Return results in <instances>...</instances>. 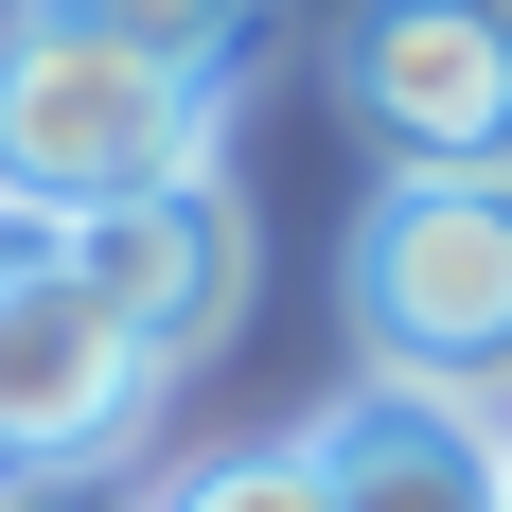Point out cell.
<instances>
[{
  "mask_svg": "<svg viewBox=\"0 0 512 512\" xmlns=\"http://www.w3.org/2000/svg\"><path fill=\"white\" fill-rule=\"evenodd\" d=\"M301 460H318L336 512H512V442L460 389H389V371H354V389L301 424Z\"/></svg>",
  "mask_w": 512,
  "mask_h": 512,
  "instance_id": "8992f818",
  "label": "cell"
},
{
  "mask_svg": "<svg viewBox=\"0 0 512 512\" xmlns=\"http://www.w3.org/2000/svg\"><path fill=\"white\" fill-rule=\"evenodd\" d=\"M142 407H159V354H142V336L89 301V283H71V265L0 301V477L106 460V442H124Z\"/></svg>",
  "mask_w": 512,
  "mask_h": 512,
  "instance_id": "277c9868",
  "label": "cell"
},
{
  "mask_svg": "<svg viewBox=\"0 0 512 512\" xmlns=\"http://www.w3.org/2000/svg\"><path fill=\"white\" fill-rule=\"evenodd\" d=\"M159 177H212V89L195 71H142L106 36H36L0 18V195L89 230V212L159 195Z\"/></svg>",
  "mask_w": 512,
  "mask_h": 512,
  "instance_id": "6da1fadb",
  "label": "cell"
},
{
  "mask_svg": "<svg viewBox=\"0 0 512 512\" xmlns=\"http://www.w3.org/2000/svg\"><path fill=\"white\" fill-rule=\"evenodd\" d=\"M336 89L389 177H512V0H354Z\"/></svg>",
  "mask_w": 512,
  "mask_h": 512,
  "instance_id": "3957f363",
  "label": "cell"
},
{
  "mask_svg": "<svg viewBox=\"0 0 512 512\" xmlns=\"http://www.w3.org/2000/svg\"><path fill=\"white\" fill-rule=\"evenodd\" d=\"M71 283H89L159 371L212 354V336L248 318V212H230V177H159V195L89 212V230H71Z\"/></svg>",
  "mask_w": 512,
  "mask_h": 512,
  "instance_id": "5b68a950",
  "label": "cell"
},
{
  "mask_svg": "<svg viewBox=\"0 0 512 512\" xmlns=\"http://www.w3.org/2000/svg\"><path fill=\"white\" fill-rule=\"evenodd\" d=\"M354 354L389 389H512V177H389L354 212Z\"/></svg>",
  "mask_w": 512,
  "mask_h": 512,
  "instance_id": "7a4b0ae2",
  "label": "cell"
},
{
  "mask_svg": "<svg viewBox=\"0 0 512 512\" xmlns=\"http://www.w3.org/2000/svg\"><path fill=\"white\" fill-rule=\"evenodd\" d=\"M159 512H336V495H318V460H301V442H248V460H195Z\"/></svg>",
  "mask_w": 512,
  "mask_h": 512,
  "instance_id": "ba28073f",
  "label": "cell"
},
{
  "mask_svg": "<svg viewBox=\"0 0 512 512\" xmlns=\"http://www.w3.org/2000/svg\"><path fill=\"white\" fill-rule=\"evenodd\" d=\"M0 18H36V36H106V53H142V71H195V89L265 36V0H0Z\"/></svg>",
  "mask_w": 512,
  "mask_h": 512,
  "instance_id": "52a82bcc",
  "label": "cell"
}]
</instances>
